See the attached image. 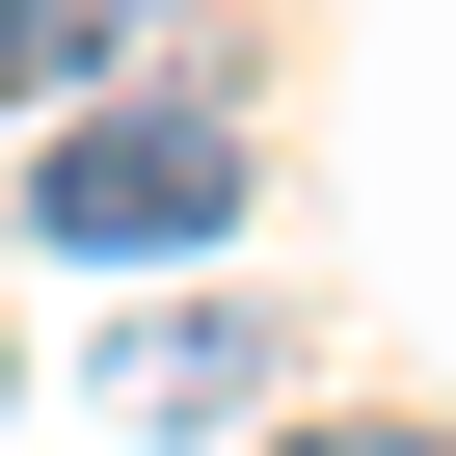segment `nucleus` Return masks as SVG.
Wrapping results in <instances>:
<instances>
[{
	"label": "nucleus",
	"instance_id": "f257e3e1",
	"mask_svg": "<svg viewBox=\"0 0 456 456\" xmlns=\"http://www.w3.org/2000/svg\"><path fill=\"white\" fill-rule=\"evenodd\" d=\"M242 215H269L242 81H108V108L28 134V242H81V269H188V242H242Z\"/></svg>",
	"mask_w": 456,
	"mask_h": 456
},
{
	"label": "nucleus",
	"instance_id": "7ed1b4c3",
	"mask_svg": "<svg viewBox=\"0 0 456 456\" xmlns=\"http://www.w3.org/2000/svg\"><path fill=\"white\" fill-rule=\"evenodd\" d=\"M81 81H134V0H0V108H28V134H54Z\"/></svg>",
	"mask_w": 456,
	"mask_h": 456
},
{
	"label": "nucleus",
	"instance_id": "20e7f679",
	"mask_svg": "<svg viewBox=\"0 0 456 456\" xmlns=\"http://www.w3.org/2000/svg\"><path fill=\"white\" fill-rule=\"evenodd\" d=\"M269 456H456V429H269Z\"/></svg>",
	"mask_w": 456,
	"mask_h": 456
},
{
	"label": "nucleus",
	"instance_id": "f03ea898",
	"mask_svg": "<svg viewBox=\"0 0 456 456\" xmlns=\"http://www.w3.org/2000/svg\"><path fill=\"white\" fill-rule=\"evenodd\" d=\"M296 376V296H161V322H108V429H242Z\"/></svg>",
	"mask_w": 456,
	"mask_h": 456
}]
</instances>
